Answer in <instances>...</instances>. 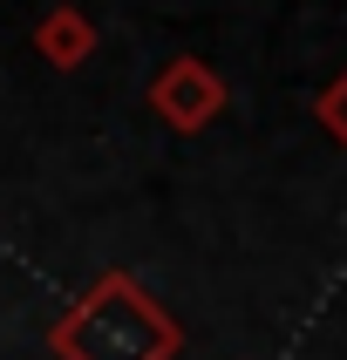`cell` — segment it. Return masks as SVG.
<instances>
[{
	"label": "cell",
	"instance_id": "6da1fadb",
	"mask_svg": "<svg viewBox=\"0 0 347 360\" xmlns=\"http://www.w3.org/2000/svg\"><path fill=\"white\" fill-rule=\"evenodd\" d=\"M177 347H184L177 320L130 272H102L48 326V354L55 360H177Z\"/></svg>",
	"mask_w": 347,
	"mask_h": 360
},
{
	"label": "cell",
	"instance_id": "277c9868",
	"mask_svg": "<svg viewBox=\"0 0 347 360\" xmlns=\"http://www.w3.org/2000/svg\"><path fill=\"white\" fill-rule=\"evenodd\" d=\"M313 116H320V129H327V136H334V143L347 150V68H341V75H334V82L320 89V102H313Z\"/></svg>",
	"mask_w": 347,
	"mask_h": 360
},
{
	"label": "cell",
	"instance_id": "7a4b0ae2",
	"mask_svg": "<svg viewBox=\"0 0 347 360\" xmlns=\"http://www.w3.org/2000/svg\"><path fill=\"white\" fill-rule=\"evenodd\" d=\"M225 75L211 68V61L198 55H177V61H163L157 82H150V109H157L177 136H198V129H211V122L225 116Z\"/></svg>",
	"mask_w": 347,
	"mask_h": 360
},
{
	"label": "cell",
	"instance_id": "3957f363",
	"mask_svg": "<svg viewBox=\"0 0 347 360\" xmlns=\"http://www.w3.org/2000/svg\"><path fill=\"white\" fill-rule=\"evenodd\" d=\"M96 41L102 34H96V20L82 14V7H48V14L34 20V55L48 61V68H61V75L96 55Z\"/></svg>",
	"mask_w": 347,
	"mask_h": 360
}]
</instances>
